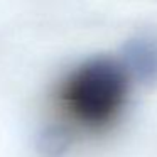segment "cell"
Instances as JSON below:
<instances>
[{"instance_id":"cell-2","label":"cell","mask_w":157,"mask_h":157,"mask_svg":"<svg viewBox=\"0 0 157 157\" xmlns=\"http://www.w3.org/2000/svg\"><path fill=\"white\" fill-rule=\"evenodd\" d=\"M132 68L144 79H157V39H144L133 44Z\"/></svg>"},{"instance_id":"cell-1","label":"cell","mask_w":157,"mask_h":157,"mask_svg":"<svg viewBox=\"0 0 157 157\" xmlns=\"http://www.w3.org/2000/svg\"><path fill=\"white\" fill-rule=\"evenodd\" d=\"M127 96V69L112 59H91L76 66L59 83L56 106L75 132L101 133L122 115Z\"/></svg>"}]
</instances>
